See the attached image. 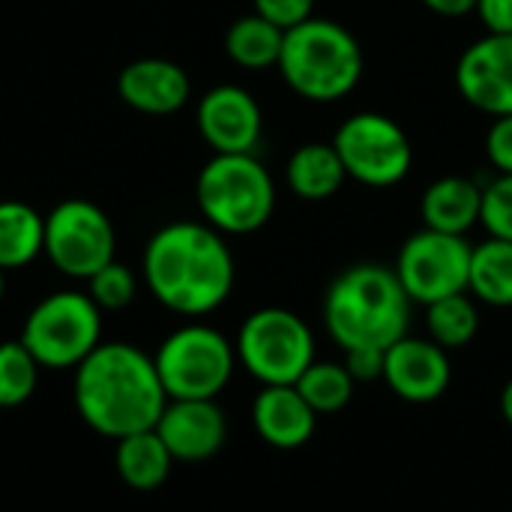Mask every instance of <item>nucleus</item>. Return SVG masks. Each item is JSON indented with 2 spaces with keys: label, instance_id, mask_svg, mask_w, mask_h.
Returning a JSON list of instances; mask_svg holds the SVG:
<instances>
[{
  "label": "nucleus",
  "instance_id": "1",
  "mask_svg": "<svg viewBox=\"0 0 512 512\" xmlns=\"http://www.w3.org/2000/svg\"><path fill=\"white\" fill-rule=\"evenodd\" d=\"M144 282L165 309L201 318L228 300L234 255L213 225L171 222L144 249Z\"/></svg>",
  "mask_w": 512,
  "mask_h": 512
},
{
  "label": "nucleus",
  "instance_id": "2",
  "mask_svg": "<svg viewBox=\"0 0 512 512\" xmlns=\"http://www.w3.org/2000/svg\"><path fill=\"white\" fill-rule=\"evenodd\" d=\"M168 405L153 357L129 342H99L75 369V408L81 420L105 435L126 438L153 429Z\"/></svg>",
  "mask_w": 512,
  "mask_h": 512
},
{
  "label": "nucleus",
  "instance_id": "3",
  "mask_svg": "<svg viewBox=\"0 0 512 512\" xmlns=\"http://www.w3.org/2000/svg\"><path fill=\"white\" fill-rule=\"evenodd\" d=\"M411 297L393 267L363 261L342 270L324 294V327L342 351L381 348L408 336Z\"/></svg>",
  "mask_w": 512,
  "mask_h": 512
},
{
  "label": "nucleus",
  "instance_id": "4",
  "mask_svg": "<svg viewBox=\"0 0 512 512\" xmlns=\"http://www.w3.org/2000/svg\"><path fill=\"white\" fill-rule=\"evenodd\" d=\"M363 63V48L345 24L312 15L285 30L276 66L297 96L309 102H339L360 84Z\"/></svg>",
  "mask_w": 512,
  "mask_h": 512
},
{
  "label": "nucleus",
  "instance_id": "5",
  "mask_svg": "<svg viewBox=\"0 0 512 512\" xmlns=\"http://www.w3.org/2000/svg\"><path fill=\"white\" fill-rule=\"evenodd\" d=\"M195 198L219 234H252L276 210L273 177L252 153H216L198 174Z\"/></svg>",
  "mask_w": 512,
  "mask_h": 512
},
{
  "label": "nucleus",
  "instance_id": "6",
  "mask_svg": "<svg viewBox=\"0 0 512 512\" xmlns=\"http://www.w3.org/2000/svg\"><path fill=\"white\" fill-rule=\"evenodd\" d=\"M234 351L237 363L264 387L297 384L315 363V333L297 312L267 306L240 324Z\"/></svg>",
  "mask_w": 512,
  "mask_h": 512
},
{
  "label": "nucleus",
  "instance_id": "7",
  "mask_svg": "<svg viewBox=\"0 0 512 512\" xmlns=\"http://www.w3.org/2000/svg\"><path fill=\"white\" fill-rule=\"evenodd\" d=\"M102 336V309L81 291H57L39 300L21 330V345L45 369H78Z\"/></svg>",
  "mask_w": 512,
  "mask_h": 512
},
{
  "label": "nucleus",
  "instance_id": "8",
  "mask_svg": "<svg viewBox=\"0 0 512 512\" xmlns=\"http://www.w3.org/2000/svg\"><path fill=\"white\" fill-rule=\"evenodd\" d=\"M168 399H216L237 366L234 345L207 324L174 330L153 354Z\"/></svg>",
  "mask_w": 512,
  "mask_h": 512
},
{
  "label": "nucleus",
  "instance_id": "9",
  "mask_svg": "<svg viewBox=\"0 0 512 512\" xmlns=\"http://www.w3.org/2000/svg\"><path fill=\"white\" fill-rule=\"evenodd\" d=\"M333 147L348 177L375 189L402 183L414 165V147L408 132L381 111L351 114L336 129Z\"/></svg>",
  "mask_w": 512,
  "mask_h": 512
},
{
  "label": "nucleus",
  "instance_id": "10",
  "mask_svg": "<svg viewBox=\"0 0 512 512\" xmlns=\"http://www.w3.org/2000/svg\"><path fill=\"white\" fill-rule=\"evenodd\" d=\"M471 249L474 246L459 234L420 228L402 243L393 270L411 303L429 306L441 297L468 291Z\"/></svg>",
  "mask_w": 512,
  "mask_h": 512
},
{
  "label": "nucleus",
  "instance_id": "11",
  "mask_svg": "<svg viewBox=\"0 0 512 512\" xmlns=\"http://www.w3.org/2000/svg\"><path fill=\"white\" fill-rule=\"evenodd\" d=\"M114 225L84 198H69L45 216V255L72 279H90L114 261Z\"/></svg>",
  "mask_w": 512,
  "mask_h": 512
},
{
  "label": "nucleus",
  "instance_id": "12",
  "mask_svg": "<svg viewBox=\"0 0 512 512\" xmlns=\"http://www.w3.org/2000/svg\"><path fill=\"white\" fill-rule=\"evenodd\" d=\"M456 87L489 117L512 114V33H486L456 63Z\"/></svg>",
  "mask_w": 512,
  "mask_h": 512
},
{
  "label": "nucleus",
  "instance_id": "13",
  "mask_svg": "<svg viewBox=\"0 0 512 512\" xmlns=\"http://www.w3.org/2000/svg\"><path fill=\"white\" fill-rule=\"evenodd\" d=\"M453 378L450 357L432 339L402 336L384 351V384L411 405L438 402Z\"/></svg>",
  "mask_w": 512,
  "mask_h": 512
},
{
  "label": "nucleus",
  "instance_id": "14",
  "mask_svg": "<svg viewBox=\"0 0 512 512\" xmlns=\"http://www.w3.org/2000/svg\"><path fill=\"white\" fill-rule=\"evenodd\" d=\"M153 429L174 462H204L228 438V420L216 399H168Z\"/></svg>",
  "mask_w": 512,
  "mask_h": 512
},
{
  "label": "nucleus",
  "instance_id": "15",
  "mask_svg": "<svg viewBox=\"0 0 512 512\" xmlns=\"http://www.w3.org/2000/svg\"><path fill=\"white\" fill-rule=\"evenodd\" d=\"M198 132L216 153H252L261 138V108L237 84H219L198 102Z\"/></svg>",
  "mask_w": 512,
  "mask_h": 512
},
{
  "label": "nucleus",
  "instance_id": "16",
  "mask_svg": "<svg viewBox=\"0 0 512 512\" xmlns=\"http://www.w3.org/2000/svg\"><path fill=\"white\" fill-rule=\"evenodd\" d=\"M117 93L141 114H174L189 102L192 81L183 66L162 57H144L120 72Z\"/></svg>",
  "mask_w": 512,
  "mask_h": 512
},
{
  "label": "nucleus",
  "instance_id": "17",
  "mask_svg": "<svg viewBox=\"0 0 512 512\" xmlns=\"http://www.w3.org/2000/svg\"><path fill=\"white\" fill-rule=\"evenodd\" d=\"M252 426L273 450H300L312 441L318 414L309 408L294 384L261 387L252 402Z\"/></svg>",
  "mask_w": 512,
  "mask_h": 512
},
{
  "label": "nucleus",
  "instance_id": "18",
  "mask_svg": "<svg viewBox=\"0 0 512 512\" xmlns=\"http://www.w3.org/2000/svg\"><path fill=\"white\" fill-rule=\"evenodd\" d=\"M480 210H483V186L462 174L435 180L420 201L423 228L459 234V237H465L480 222Z\"/></svg>",
  "mask_w": 512,
  "mask_h": 512
},
{
  "label": "nucleus",
  "instance_id": "19",
  "mask_svg": "<svg viewBox=\"0 0 512 512\" xmlns=\"http://www.w3.org/2000/svg\"><path fill=\"white\" fill-rule=\"evenodd\" d=\"M285 180H288V189L303 198V201H327L333 198L345 180H348V171L333 147L330 144H321V141H309L303 147H297L285 165Z\"/></svg>",
  "mask_w": 512,
  "mask_h": 512
},
{
  "label": "nucleus",
  "instance_id": "20",
  "mask_svg": "<svg viewBox=\"0 0 512 512\" xmlns=\"http://www.w3.org/2000/svg\"><path fill=\"white\" fill-rule=\"evenodd\" d=\"M114 465H117L120 480L129 489L153 492L168 480L174 456L168 453V447L162 444L156 429H144V432H135V435H126L117 441Z\"/></svg>",
  "mask_w": 512,
  "mask_h": 512
},
{
  "label": "nucleus",
  "instance_id": "21",
  "mask_svg": "<svg viewBox=\"0 0 512 512\" xmlns=\"http://www.w3.org/2000/svg\"><path fill=\"white\" fill-rule=\"evenodd\" d=\"M45 252V219L24 201H0V270H18Z\"/></svg>",
  "mask_w": 512,
  "mask_h": 512
},
{
  "label": "nucleus",
  "instance_id": "22",
  "mask_svg": "<svg viewBox=\"0 0 512 512\" xmlns=\"http://www.w3.org/2000/svg\"><path fill=\"white\" fill-rule=\"evenodd\" d=\"M468 294L486 306L512 309V243L489 237L471 249Z\"/></svg>",
  "mask_w": 512,
  "mask_h": 512
},
{
  "label": "nucleus",
  "instance_id": "23",
  "mask_svg": "<svg viewBox=\"0 0 512 512\" xmlns=\"http://www.w3.org/2000/svg\"><path fill=\"white\" fill-rule=\"evenodd\" d=\"M282 42H285V30L258 12L237 18L225 33V51L243 69L276 66L279 54H282Z\"/></svg>",
  "mask_w": 512,
  "mask_h": 512
},
{
  "label": "nucleus",
  "instance_id": "24",
  "mask_svg": "<svg viewBox=\"0 0 512 512\" xmlns=\"http://www.w3.org/2000/svg\"><path fill=\"white\" fill-rule=\"evenodd\" d=\"M426 330L435 345L444 351H456L474 342L480 330V309L468 291L441 297L426 306Z\"/></svg>",
  "mask_w": 512,
  "mask_h": 512
},
{
  "label": "nucleus",
  "instance_id": "25",
  "mask_svg": "<svg viewBox=\"0 0 512 512\" xmlns=\"http://www.w3.org/2000/svg\"><path fill=\"white\" fill-rule=\"evenodd\" d=\"M297 393L309 402V408L324 417V414H336L342 411L351 399H354V387L357 381L351 378V372L345 369V363H333V360H315L300 381L294 384Z\"/></svg>",
  "mask_w": 512,
  "mask_h": 512
},
{
  "label": "nucleus",
  "instance_id": "26",
  "mask_svg": "<svg viewBox=\"0 0 512 512\" xmlns=\"http://www.w3.org/2000/svg\"><path fill=\"white\" fill-rule=\"evenodd\" d=\"M39 381V363L36 357L18 342L0 345V408H18L24 405Z\"/></svg>",
  "mask_w": 512,
  "mask_h": 512
},
{
  "label": "nucleus",
  "instance_id": "27",
  "mask_svg": "<svg viewBox=\"0 0 512 512\" xmlns=\"http://www.w3.org/2000/svg\"><path fill=\"white\" fill-rule=\"evenodd\" d=\"M135 291H138L135 273H132L126 264H120V261L105 264L99 273H93V276L87 279V294H90V300H93L99 309H108V312L126 309V306L135 300Z\"/></svg>",
  "mask_w": 512,
  "mask_h": 512
},
{
  "label": "nucleus",
  "instance_id": "28",
  "mask_svg": "<svg viewBox=\"0 0 512 512\" xmlns=\"http://www.w3.org/2000/svg\"><path fill=\"white\" fill-rule=\"evenodd\" d=\"M480 225L489 237L512 243V174H498L489 186H483Z\"/></svg>",
  "mask_w": 512,
  "mask_h": 512
},
{
  "label": "nucleus",
  "instance_id": "29",
  "mask_svg": "<svg viewBox=\"0 0 512 512\" xmlns=\"http://www.w3.org/2000/svg\"><path fill=\"white\" fill-rule=\"evenodd\" d=\"M312 9H315V0H255V12L282 30H291L303 24L306 18H312Z\"/></svg>",
  "mask_w": 512,
  "mask_h": 512
},
{
  "label": "nucleus",
  "instance_id": "30",
  "mask_svg": "<svg viewBox=\"0 0 512 512\" xmlns=\"http://www.w3.org/2000/svg\"><path fill=\"white\" fill-rule=\"evenodd\" d=\"M486 156L498 174H512V114L492 117L486 132Z\"/></svg>",
  "mask_w": 512,
  "mask_h": 512
},
{
  "label": "nucleus",
  "instance_id": "31",
  "mask_svg": "<svg viewBox=\"0 0 512 512\" xmlns=\"http://www.w3.org/2000/svg\"><path fill=\"white\" fill-rule=\"evenodd\" d=\"M345 369L351 372V378L357 384H369V381H381L384 378V351L381 348H357V351H345Z\"/></svg>",
  "mask_w": 512,
  "mask_h": 512
},
{
  "label": "nucleus",
  "instance_id": "32",
  "mask_svg": "<svg viewBox=\"0 0 512 512\" xmlns=\"http://www.w3.org/2000/svg\"><path fill=\"white\" fill-rule=\"evenodd\" d=\"M486 33H512V0H477L474 9Z\"/></svg>",
  "mask_w": 512,
  "mask_h": 512
},
{
  "label": "nucleus",
  "instance_id": "33",
  "mask_svg": "<svg viewBox=\"0 0 512 512\" xmlns=\"http://www.w3.org/2000/svg\"><path fill=\"white\" fill-rule=\"evenodd\" d=\"M420 3L444 18H459V15H468L477 9V0H420Z\"/></svg>",
  "mask_w": 512,
  "mask_h": 512
},
{
  "label": "nucleus",
  "instance_id": "34",
  "mask_svg": "<svg viewBox=\"0 0 512 512\" xmlns=\"http://www.w3.org/2000/svg\"><path fill=\"white\" fill-rule=\"evenodd\" d=\"M501 417L507 420V426H512V378L501 390Z\"/></svg>",
  "mask_w": 512,
  "mask_h": 512
},
{
  "label": "nucleus",
  "instance_id": "35",
  "mask_svg": "<svg viewBox=\"0 0 512 512\" xmlns=\"http://www.w3.org/2000/svg\"><path fill=\"white\" fill-rule=\"evenodd\" d=\"M3 291H6V282H3V270H0V300H3Z\"/></svg>",
  "mask_w": 512,
  "mask_h": 512
}]
</instances>
